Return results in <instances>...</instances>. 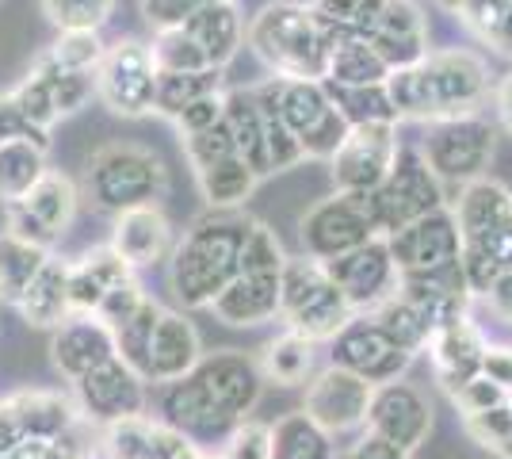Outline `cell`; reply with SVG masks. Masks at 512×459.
I'll return each mask as SVG.
<instances>
[{"label": "cell", "instance_id": "obj_1", "mask_svg": "<svg viewBox=\"0 0 512 459\" xmlns=\"http://www.w3.org/2000/svg\"><path fill=\"white\" fill-rule=\"evenodd\" d=\"M386 92L398 119L440 123L482 108L493 92V73L474 50H428L417 66L394 69Z\"/></svg>", "mask_w": 512, "mask_h": 459}, {"label": "cell", "instance_id": "obj_2", "mask_svg": "<svg viewBox=\"0 0 512 459\" xmlns=\"http://www.w3.org/2000/svg\"><path fill=\"white\" fill-rule=\"evenodd\" d=\"M253 222L241 207H211L184 230V238H176L169 253V291L184 310H207L241 272V245Z\"/></svg>", "mask_w": 512, "mask_h": 459}, {"label": "cell", "instance_id": "obj_3", "mask_svg": "<svg viewBox=\"0 0 512 459\" xmlns=\"http://www.w3.org/2000/svg\"><path fill=\"white\" fill-rule=\"evenodd\" d=\"M455 222L463 238V276L470 295H486L497 276L512 268V192L501 180H470L455 199Z\"/></svg>", "mask_w": 512, "mask_h": 459}, {"label": "cell", "instance_id": "obj_4", "mask_svg": "<svg viewBox=\"0 0 512 459\" xmlns=\"http://www.w3.org/2000/svg\"><path fill=\"white\" fill-rule=\"evenodd\" d=\"M245 43L272 69L276 77H306L325 81L333 35L321 27L310 4L299 0H272L245 23Z\"/></svg>", "mask_w": 512, "mask_h": 459}, {"label": "cell", "instance_id": "obj_5", "mask_svg": "<svg viewBox=\"0 0 512 459\" xmlns=\"http://www.w3.org/2000/svg\"><path fill=\"white\" fill-rule=\"evenodd\" d=\"M169 192V169L165 161L146 146L134 142H107L88 157L81 199L96 211L119 215L142 203H161Z\"/></svg>", "mask_w": 512, "mask_h": 459}, {"label": "cell", "instance_id": "obj_6", "mask_svg": "<svg viewBox=\"0 0 512 459\" xmlns=\"http://www.w3.org/2000/svg\"><path fill=\"white\" fill-rule=\"evenodd\" d=\"M256 92L276 108L279 119L299 138L306 161H329L333 153L341 150V142L348 138V119L329 100L325 81L272 77V81L256 85Z\"/></svg>", "mask_w": 512, "mask_h": 459}, {"label": "cell", "instance_id": "obj_7", "mask_svg": "<svg viewBox=\"0 0 512 459\" xmlns=\"http://www.w3.org/2000/svg\"><path fill=\"white\" fill-rule=\"evenodd\" d=\"M352 314L356 310L348 303V295L333 284L325 264L310 261V257H299V261L287 257L283 276H279V322H287V329H295L302 337H310L314 345H321V341L329 345Z\"/></svg>", "mask_w": 512, "mask_h": 459}, {"label": "cell", "instance_id": "obj_8", "mask_svg": "<svg viewBox=\"0 0 512 459\" xmlns=\"http://www.w3.org/2000/svg\"><path fill=\"white\" fill-rule=\"evenodd\" d=\"M493 153H497V127L478 111L428 123V134L421 142V157L428 161V169L440 184H451V188L482 180L493 165Z\"/></svg>", "mask_w": 512, "mask_h": 459}, {"label": "cell", "instance_id": "obj_9", "mask_svg": "<svg viewBox=\"0 0 512 459\" xmlns=\"http://www.w3.org/2000/svg\"><path fill=\"white\" fill-rule=\"evenodd\" d=\"M367 196V211H371V222H375V230L379 234H394V230H402L406 222L421 219L428 211H436V207H444L448 196H444V184L436 180V173L428 169V161L421 157V150H409L402 146L398 157H394V165H390V173L379 188H371V192H363Z\"/></svg>", "mask_w": 512, "mask_h": 459}, {"label": "cell", "instance_id": "obj_10", "mask_svg": "<svg viewBox=\"0 0 512 459\" xmlns=\"http://www.w3.org/2000/svg\"><path fill=\"white\" fill-rule=\"evenodd\" d=\"M96 96L119 119L153 115V96H157L153 46L142 39H119L107 46L100 66H96Z\"/></svg>", "mask_w": 512, "mask_h": 459}, {"label": "cell", "instance_id": "obj_11", "mask_svg": "<svg viewBox=\"0 0 512 459\" xmlns=\"http://www.w3.org/2000/svg\"><path fill=\"white\" fill-rule=\"evenodd\" d=\"M77 203H81V188L58 169H46L27 196L4 203V230L39 249H54L77 219Z\"/></svg>", "mask_w": 512, "mask_h": 459}, {"label": "cell", "instance_id": "obj_12", "mask_svg": "<svg viewBox=\"0 0 512 459\" xmlns=\"http://www.w3.org/2000/svg\"><path fill=\"white\" fill-rule=\"evenodd\" d=\"M371 238H383L371 222L367 196L363 192H337V196L314 203L299 222L302 257L310 261H337L344 253H352L356 245Z\"/></svg>", "mask_w": 512, "mask_h": 459}, {"label": "cell", "instance_id": "obj_13", "mask_svg": "<svg viewBox=\"0 0 512 459\" xmlns=\"http://www.w3.org/2000/svg\"><path fill=\"white\" fill-rule=\"evenodd\" d=\"M329 364H341L360 379H367L371 387H379L390 379H402L413 364V356L386 337V329L375 322V314H352L337 329V337L329 341Z\"/></svg>", "mask_w": 512, "mask_h": 459}, {"label": "cell", "instance_id": "obj_14", "mask_svg": "<svg viewBox=\"0 0 512 459\" xmlns=\"http://www.w3.org/2000/svg\"><path fill=\"white\" fill-rule=\"evenodd\" d=\"M375 387L348 372L341 364H329L321 372L310 375L306 383V398H302V414L314 417L325 433L344 437V433H360L367 421V406H371Z\"/></svg>", "mask_w": 512, "mask_h": 459}, {"label": "cell", "instance_id": "obj_15", "mask_svg": "<svg viewBox=\"0 0 512 459\" xmlns=\"http://www.w3.org/2000/svg\"><path fill=\"white\" fill-rule=\"evenodd\" d=\"M402 150L398 142V123H360L348 127V138L341 150L329 157L333 165V184L337 192H371L379 188Z\"/></svg>", "mask_w": 512, "mask_h": 459}, {"label": "cell", "instance_id": "obj_16", "mask_svg": "<svg viewBox=\"0 0 512 459\" xmlns=\"http://www.w3.org/2000/svg\"><path fill=\"white\" fill-rule=\"evenodd\" d=\"M390 257L398 264V276H417V272H432V268H448L459 261L463 253V238H459V222L448 203L428 211L421 219L406 222L402 230L386 234Z\"/></svg>", "mask_w": 512, "mask_h": 459}, {"label": "cell", "instance_id": "obj_17", "mask_svg": "<svg viewBox=\"0 0 512 459\" xmlns=\"http://www.w3.org/2000/svg\"><path fill=\"white\" fill-rule=\"evenodd\" d=\"M77 391V410L92 425H111V421H123V417L146 414L150 406V394H146V379L134 372L130 364H123L119 356L104 360L100 368H92L88 375H81L73 383Z\"/></svg>", "mask_w": 512, "mask_h": 459}, {"label": "cell", "instance_id": "obj_18", "mask_svg": "<svg viewBox=\"0 0 512 459\" xmlns=\"http://www.w3.org/2000/svg\"><path fill=\"white\" fill-rule=\"evenodd\" d=\"M363 429H371L375 437L398 444L402 452H417L432 433V402L421 387H413L406 379H390L379 383L367 406Z\"/></svg>", "mask_w": 512, "mask_h": 459}, {"label": "cell", "instance_id": "obj_19", "mask_svg": "<svg viewBox=\"0 0 512 459\" xmlns=\"http://www.w3.org/2000/svg\"><path fill=\"white\" fill-rule=\"evenodd\" d=\"M325 272L348 295V303H352L356 314L375 310V306L386 303L398 291V264L390 257L386 238L363 241V245H356L352 253H344L337 261H325Z\"/></svg>", "mask_w": 512, "mask_h": 459}, {"label": "cell", "instance_id": "obj_20", "mask_svg": "<svg viewBox=\"0 0 512 459\" xmlns=\"http://www.w3.org/2000/svg\"><path fill=\"white\" fill-rule=\"evenodd\" d=\"M195 383L207 391L214 406L222 410V414L237 417V421H245V417L256 410V402H260V394H264V375H260V364H256L253 356H245V352L237 349H218V352H203V360L192 368Z\"/></svg>", "mask_w": 512, "mask_h": 459}, {"label": "cell", "instance_id": "obj_21", "mask_svg": "<svg viewBox=\"0 0 512 459\" xmlns=\"http://www.w3.org/2000/svg\"><path fill=\"white\" fill-rule=\"evenodd\" d=\"M107 245L138 272V268H153V264L169 261L176 234H172V222L161 211V203H142V207H130V211L115 215Z\"/></svg>", "mask_w": 512, "mask_h": 459}, {"label": "cell", "instance_id": "obj_22", "mask_svg": "<svg viewBox=\"0 0 512 459\" xmlns=\"http://www.w3.org/2000/svg\"><path fill=\"white\" fill-rule=\"evenodd\" d=\"M486 349H490V341L482 337V329L470 322V314H459V318H451V322L432 329L425 352L432 356L436 383L448 394H455L470 375L482 372Z\"/></svg>", "mask_w": 512, "mask_h": 459}, {"label": "cell", "instance_id": "obj_23", "mask_svg": "<svg viewBox=\"0 0 512 459\" xmlns=\"http://www.w3.org/2000/svg\"><path fill=\"white\" fill-rule=\"evenodd\" d=\"M111 356H115V333L96 314H69L50 337V360L69 383H77Z\"/></svg>", "mask_w": 512, "mask_h": 459}, {"label": "cell", "instance_id": "obj_24", "mask_svg": "<svg viewBox=\"0 0 512 459\" xmlns=\"http://www.w3.org/2000/svg\"><path fill=\"white\" fill-rule=\"evenodd\" d=\"M203 360V341L199 329L184 318V310H165L157 314V326L150 337V360H146V383H172L188 375Z\"/></svg>", "mask_w": 512, "mask_h": 459}, {"label": "cell", "instance_id": "obj_25", "mask_svg": "<svg viewBox=\"0 0 512 459\" xmlns=\"http://www.w3.org/2000/svg\"><path fill=\"white\" fill-rule=\"evenodd\" d=\"M279 276L283 272H237L207 310L222 326L253 329L279 318Z\"/></svg>", "mask_w": 512, "mask_h": 459}, {"label": "cell", "instance_id": "obj_26", "mask_svg": "<svg viewBox=\"0 0 512 459\" xmlns=\"http://www.w3.org/2000/svg\"><path fill=\"white\" fill-rule=\"evenodd\" d=\"M195 46L203 50L207 66L226 69L237 58V50L245 46V20L237 16L234 0H218V4H203L195 8L188 20L180 23Z\"/></svg>", "mask_w": 512, "mask_h": 459}, {"label": "cell", "instance_id": "obj_27", "mask_svg": "<svg viewBox=\"0 0 512 459\" xmlns=\"http://www.w3.org/2000/svg\"><path fill=\"white\" fill-rule=\"evenodd\" d=\"M8 417L16 421V429L23 433V440H58L62 433H69L73 425H81V410L50 391H23L12 394L0 402Z\"/></svg>", "mask_w": 512, "mask_h": 459}, {"label": "cell", "instance_id": "obj_28", "mask_svg": "<svg viewBox=\"0 0 512 459\" xmlns=\"http://www.w3.org/2000/svg\"><path fill=\"white\" fill-rule=\"evenodd\" d=\"M127 276H134V268L111 245L92 249L77 264H69V306H73V314H96L100 299L115 284H123Z\"/></svg>", "mask_w": 512, "mask_h": 459}, {"label": "cell", "instance_id": "obj_29", "mask_svg": "<svg viewBox=\"0 0 512 459\" xmlns=\"http://www.w3.org/2000/svg\"><path fill=\"white\" fill-rule=\"evenodd\" d=\"M16 310L23 314V322L35 329L62 326L65 318L73 314V306H69V264L58 261V257H46L39 276L20 295Z\"/></svg>", "mask_w": 512, "mask_h": 459}, {"label": "cell", "instance_id": "obj_30", "mask_svg": "<svg viewBox=\"0 0 512 459\" xmlns=\"http://www.w3.org/2000/svg\"><path fill=\"white\" fill-rule=\"evenodd\" d=\"M333 433H325L314 417L302 410L276 417L268 425V459H337Z\"/></svg>", "mask_w": 512, "mask_h": 459}, {"label": "cell", "instance_id": "obj_31", "mask_svg": "<svg viewBox=\"0 0 512 459\" xmlns=\"http://www.w3.org/2000/svg\"><path fill=\"white\" fill-rule=\"evenodd\" d=\"M226 127H230V138H234L237 153L253 165L256 176H268L272 165H268V142H264V111L256 104L253 88H234L226 92Z\"/></svg>", "mask_w": 512, "mask_h": 459}, {"label": "cell", "instance_id": "obj_32", "mask_svg": "<svg viewBox=\"0 0 512 459\" xmlns=\"http://www.w3.org/2000/svg\"><path fill=\"white\" fill-rule=\"evenodd\" d=\"M260 375L276 387H306L314 375V341L295 329H283L260 349Z\"/></svg>", "mask_w": 512, "mask_h": 459}, {"label": "cell", "instance_id": "obj_33", "mask_svg": "<svg viewBox=\"0 0 512 459\" xmlns=\"http://www.w3.org/2000/svg\"><path fill=\"white\" fill-rule=\"evenodd\" d=\"M46 153H50V146L31 138V134L8 138L0 146V203H16L31 192V184L50 169Z\"/></svg>", "mask_w": 512, "mask_h": 459}, {"label": "cell", "instance_id": "obj_34", "mask_svg": "<svg viewBox=\"0 0 512 459\" xmlns=\"http://www.w3.org/2000/svg\"><path fill=\"white\" fill-rule=\"evenodd\" d=\"M195 184H199V192L207 199V207L234 211V207H245V199L253 196V188L260 184V176L253 173V165L241 153H230V157L214 161L207 169H199Z\"/></svg>", "mask_w": 512, "mask_h": 459}, {"label": "cell", "instance_id": "obj_35", "mask_svg": "<svg viewBox=\"0 0 512 459\" xmlns=\"http://www.w3.org/2000/svg\"><path fill=\"white\" fill-rule=\"evenodd\" d=\"M386 77H390V66L367 39H337L333 43L325 81H333V85H386Z\"/></svg>", "mask_w": 512, "mask_h": 459}, {"label": "cell", "instance_id": "obj_36", "mask_svg": "<svg viewBox=\"0 0 512 459\" xmlns=\"http://www.w3.org/2000/svg\"><path fill=\"white\" fill-rule=\"evenodd\" d=\"M367 314H375V322L386 329V337H390L398 349H406L413 360L428 349L432 322L425 318V310L417 303H409L402 291H394L386 303H379L375 310H367Z\"/></svg>", "mask_w": 512, "mask_h": 459}, {"label": "cell", "instance_id": "obj_37", "mask_svg": "<svg viewBox=\"0 0 512 459\" xmlns=\"http://www.w3.org/2000/svg\"><path fill=\"white\" fill-rule=\"evenodd\" d=\"M50 249H39L31 241L16 238L8 230H0V303L16 306L27 284L39 276V268L46 264Z\"/></svg>", "mask_w": 512, "mask_h": 459}, {"label": "cell", "instance_id": "obj_38", "mask_svg": "<svg viewBox=\"0 0 512 459\" xmlns=\"http://www.w3.org/2000/svg\"><path fill=\"white\" fill-rule=\"evenodd\" d=\"M222 85V69H192V73H172V69H157V96H153V115L176 119L192 100L218 92Z\"/></svg>", "mask_w": 512, "mask_h": 459}, {"label": "cell", "instance_id": "obj_39", "mask_svg": "<svg viewBox=\"0 0 512 459\" xmlns=\"http://www.w3.org/2000/svg\"><path fill=\"white\" fill-rule=\"evenodd\" d=\"M329 88V100L337 104L348 127H360V123H402L398 111L390 104V92L386 85H333L325 81Z\"/></svg>", "mask_w": 512, "mask_h": 459}, {"label": "cell", "instance_id": "obj_40", "mask_svg": "<svg viewBox=\"0 0 512 459\" xmlns=\"http://www.w3.org/2000/svg\"><path fill=\"white\" fill-rule=\"evenodd\" d=\"M8 96H12V104H16V111H20V119L27 123V131L39 134V138H50L54 123H58L62 115H58L54 92H50V81H46L43 73L31 66L27 69V77H23Z\"/></svg>", "mask_w": 512, "mask_h": 459}, {"label": "cell", "instance_id": "obj_41", "mask_svg": "<svg viewBox=\"0 0 512 459\" xmlns=\"http://www.w3.org/2000/svg\"><path fill=\"white\" fill-rule=\"evenodd\" d=\"M157 314H161V303L146 295V303L138 306L123 326L111 329L115 333V356L123 364H130L142 379H146V360H150V337H153V326H157Z\"/></svg>", "mask_w": 512, "mask_h": 459}, {"label": "cell", "instance_id": "obj_42", "mask_svg": "<svg viewBox=\"0 0 512 459\" xmlns=\"http://www.w3.org/2000/svg\"><path fill=\"white\" fill-rule=\"evenodd\" d=\"M35 69L50 81V92H54V104H58V115H77L88 100L96 96V73H85V69H62L58 62H50L46 54L35 58Z\"/></svg>", "mask_w": 512, "mask_h": 459}, {"label": "cell", "instance_id": "obj_43", "mask_svg": "<svg viewBox=\"0 0 512 459\" xmlns=\"http://www.w3.org/2000/svg\"><path fill=\"white\" fill-rule=\"evenodd\" d=\"M39 4L58 31H100L115 12V0H39Z\"/></svg>", "mask_w": 512, "mask_h": 459}, {"label": "cell", "instance_id": "obj_44", "mask_svg": "<svg viewBox=\"0 0 512 459\" xmlns=\"http://www.w3.org/2000/svg\"><path fill=\"white\" fill-rule=\"evenodd\" d=\"M153 62L157 69H172V73H192V69H214L207 66L203 50L184 27H169V31H153Z\"/></svg>", "mask_w": 512, "mask_h": 459}, {"label": "cell", "instance_id": "obj_45", "mask_svg": "<svg viewBox=\"0 0 512 459\" xmlns=\"http://www.w3.org/2000/svg\"><path fill=\"white\" fill-rule=\"evenodd\" d=\"M107 46L100 43V31H58L54 46H46L43 54L62 69H85L96 73Z\"/></svg>", "mask_w": 512, "mask_h": 459}, {"label": "cell", "instance_id": "obj_46", "mask_svg": "<svg viewBox=\"0 0 512 459\" xmlns=\"http://www.w3.org/2000/svg\"><path fill=\"white\" fill-rule=\"evenodd\" d=\"M283 264H287V253H283L276 230L264 222H253L249 238L241 245V272H283Z\"/></svg>", "mask_w": 512, "mask_h": 459}, {"label": "cell", "instance_id": "obj_47", "mask_svg": "<svg viewBox=\"0 0 512 459\" xmlns=\"http://www.w3.org/2000/svg\"><path fill=\"white\" fill-rule=\"evenodd\" d=\"M180 142H184V157H188L192 173H199V169H207V165H214V161H222V157L237 153L226 119H222V123H214V127H207V131L188 134V138H180Z\"/></svg>", "mask_w": 512, "mask_h": 459}, {"label": "cell", "instance_id": "obj_48", "mask_svg": "<svg viewBox=\"0 0 512 459\" xmlns=\"http://www.w3.org/2000/svg\"><path fill=\"white\" fill-rule=\"evenodd\" d=\"M463 429H467V437L478 444V448H486V452H497V444L509 437L512 429V402H497L490 410H482V414H470L463 417Z\"/></svg>", "mask_w": 512, "mask_h": 459}, {"label": "cell", "instance_id": "obj_49", "mask_svg": "<svg viewBox=\"0 0 512 459\" xmlns=\"http://www.w3.org/2000/svg\"><path fill=\"white\" fill-rule=\"evenodd\" d=\"M146 303V287L138 284L134 276H127L123 284H115L111 291H107L104 299H100V306H96V318L104 322V326H123L130 314L138 310V306Z\"/></svg>", "mask_w": 512, "mask_h": 459}, {"label": "cell", "instance_id": "obj_50", "mask_svg": "<svg viewBox=\"0 0 512 459\" xmlns=\"http://www.w3.org/2000/svg\"><path fill=\"white\" fill-rule=\"evenodd\" d=\"M448 398L455 402V410H459V414L470 417V414L490 410V406H497V402H505V398H509V391H505L501 383H493L486 372H478V375H470L467 383H463L455 394H448Z\"/></svg>", "mask_w": 512, "mask_h": 459}, {"label": "cell", "instance_id": "obj_51", "mask_svg": "<svg viewBox=\"0 0 512 459\" xmlns=\"http://www.w3.org/2000/svg\"><path fill=\"white\" fill-rule=\"evenodd\" d=\"M222 115H226V88H218V92H207V96L192 100L172 123H176L180 138H188V134H199V131H207V127H214V123H222Z\"/></svg>", "mask_w": 512, "mask_h": 459}, {"label": "cell", "instance_id": "obj_52", "mask_svg": "<svg viewBox=\"0 0 512 459\" xmlns=\"http://www.w3.org/2000/svg\"><path fill=\"white\" fill-rule=\"evenodd\" d=\"M203 4H218V0H142V16L153 31H169V27H180Z\"/></svg>", "mask_w": 512, "mask_h": 459}, {"label": "cell", "instance_id": "obj_53", "mask_svg": "<svg viewBox=\"0 0 512 459\" xmlns=\"http://www.w3.org/2000/svg\"><path fill=\"white\" fill-rule=\"evenodd\" d=\"M226 459H268V425H260L253 417H245L234 429V437L226 444Z\"/></svg>", "mask_w": 512, "mask_h": 459}, {"label": "cell", "instance_id": "obj_54", "mask_svg": "<svg viewBox=\"0 0 512 459\" xmlns=\"http://www.w3.org/2000/svg\"><path fill=\"white\" fill-rule=\"evenodd\" d=\"M505 8H509V0H463V8H459L455 16L463 20V27H467L470 35H478V39L486 43Z\"/></svg>", "mask_w": 512, "mask_h": 459}, {"label": "cell", "instance_id": "obj_55", "mask_svg": "<svg viewBox=\"0 0 512 459\" xmlns=\"http://www.w3.org/2000/svg\"><path fill=\"white\" fill-rule=\"evenodd\" d=\"M337 459H409V452H402L398 444H390V440L375 437L371 429H363L360 437L352 440L348 448L337 452Z\"/></svg>", "mask_w": 512, "mask_h": 459}, {"label": "cell", "instance_id": "obj_56", "mask_svg": "<svg viewBox=\"0 0 512 459\" xmlns=\"http://www.w3.org/2000/svg\"><path fill=\"white\" fill-rule=\"evenodd\" d=\"M478 299L490 306V314L497 318V322L512 326V268L505 272V276H497L490 291H486V295H478Z\"/></svg>", "mask_w": 512, "mask_h": 459}, {"label": "cell", "instance_id": "obj_57", "mask_svg": "<svg viewBox=\"0 0 512 459\" xmlns=\"http://www.w3.org/2000/svg\"><path fill=\"white\" fill-rule=\"evenodd\" d=\"M482 372L490 375L493 383H501L505 391L512 387V349L509 345H490L486 360H482Z\"/></svg>", "mask_w": 512, "mask_h": 459}, {"label": "cell", "instance_id": "obj_58", "mask_svg": "<svg viewBox=\"0 0 512 459\" xmlns=\"http://www.w3.org/2000/svg\"><path fill=\"white\" fill-rule=\"evenodd\" d=\"M20 134H31V131H27V123L20 119V111H16V104H12V96L0 92V146H4L8 138H20ZM31 138H39V134H31ZM39 142L50 146V138H39Z\"/></svg>", "mask_w": 512, "mask_h": 459}, {"label": "cell", "instance_id": "obj_59", "mask_svg": "<svg viewBox=\"0 0 512 459\" xmlns=\"http://www.w3.org/2000/svg\"><path fill=\"white\" fill-rule=\"evenodd\" d=\"M493 111H497V123H501V131L512 138V69L509 73H501L497 81H493Z\"/></svg>", "mask_w": 512, "mask_h": 459}, {"label": "cell", "instance_id": "obj_60", "mask_svg": "<svg viewBox=\"0 0 512 459\" xmlns=\"http://www.w3.org/2000/svg\"><path fill=\"white\" fill-rule=\"evenodd\" d=\"M486 43H490L497 54L512 58V0H509V8L501 12V20H497V27L490 31V39H486Z\"/></svg>", "mask_w": 512, "mask_h": 459}, {"label": "cell", "instance_id": "obj_61", "mask_svg": "<svg viewBox=\"0 0 512 459\" xmlns=\"http://www.w3.org/2000/svg\"><path fill=\"white\" fill-rule=\"evenodd\" d=\"M493 456H501V459H512V429H509V437L497 444V452Z\"/></svg>", "mask_w": 512, "mask_h": 459}, {"label": "cell", "instance_id": "obj_62", "mask_svg": "<svg viewBox=\"0 0 512 459\" xmlns=\"http://www.w3.org/2000/svg\"><path fill=\"white\" fill-rule=\"evenodd\" d=\"M436 8H444V12H459L463 8V0H432Z\"/></svg>", "mask_w": 512, "mask_h": 459}]
</instances>
